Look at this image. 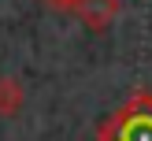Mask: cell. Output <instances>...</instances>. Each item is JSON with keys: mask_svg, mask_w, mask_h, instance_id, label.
I'll return each instance as SVG.
<instances>
[{"mask_svg": "<svg viewBox=\"0 0 152 141\" xmlns=\"http://www.w3.org/2000/svg\"><path fill=\"white\" fill-rule=\"evenodd\" d=\"M45 7H52V11H59V15H71L74 7H78V0H41Z\"/></svg>", "mask_w": 152, "mask_h": 141, "instance_id": "277c9868", "label": "cell"}, {"mask_svg": "<svg viewBox=\"0 0 152 141\" xmlns=\"http://www.w3.org/2000/svg\"><path fill=\"white\" fill-rule=\"evenodd\" d=\"M119 11H123V0H78V7H74L82 26L93 30V34H104L119 19Z\"/></svg>", "mask_w": 152, "mask_h": 141, "instance_id": "7a4b0ae2", "label": "cell"}, {"mask_svg": "<svg viewBox=\"0 0 152 141\" xmlns=\"http://www.w3.org/2000/svg\"><path fill=\"white\" fill-rule=\"evenodd\" d=\"M26 104V89L15 74H0V119H15Z\"/></svg>", "mask_w": 152, "mask_h": 141, "instance_id": "3957f363", "label": "cell"}, {"mask_svg": "<svg viewBox=\"0 0 152 141\" xmlns=\"http://www.w3.org/2000/svg\"><path fill=\"white\" fill-rule=\"evenodd\" d=\"M96 141H152V89H134L96 126Z\"/></svg>", "mask_w": 152, "mask_h": 141, "instance_id": "6da1fadb", "label": "cell"}]
</instances>
